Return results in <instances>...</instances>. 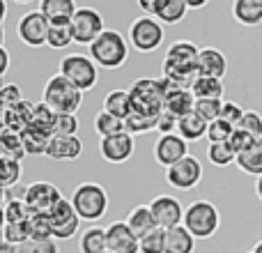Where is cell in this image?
Returning <instances> with one entry per match:
<instances>
[{
    "mask_svg": "<svg viewBox=\"0 0 262 253\" xmlns=\"http://www.w3.org/2000/svg\"><path fill=\"white\" fill-rule=\"evenodd\" d=\"M198 58H200V49L193 41H172L166 51V58L161 65V74L163 78H168L170 83L180 88H189L193 86V81L198 78Z\"/></svg>",
    "mask_w": 262,
    "mask_h": 253,
    "instance_id": "1",
    "label": "cell"
},
{
    "mask_svg": "<svg viewBox=\"0 0 262 253\" xmlns=\"http://www.w3.org/2000/svg\"><path fill=\"white\" fill-rule=\"evenodd\" d=\"M90 58L97 67L104 69H120L129 58V41L120 30H108L90 46Z\"/></svg>",
    "mask_w": 262,
    "mask_h": 253,
    "instance_id": "2",
    "label": "cell"
},
{
    "mask_svg": "<svg viewBox=\"0 0 262 253\" xmlns=\"http://www.w3.org/2000/svg\"><path fill=\"white\" fill-rule=\"evenodd\" d=\"M41 101L58 115H64V113L76 115V111L83 106V92L74 83H69L64 76L55 74V76H51L46 81L44 99Z\"/></svg>",
    "mask_w": 262,
    "mask_h": 253,
    "instance_id": "3",
    "label": "cell"
},
{
    "mask_svg": "<svg viewBox=\"0 0 262 253\" xmlns=\"http://www.w3.org/2000/svg\"><path fill=\"white\" fill-rule=\"evenodd\" d=\"M72 205L81 221H99L108 212V194L97 182H81L72 194Z\"/></svg>",
    "mask_w": 262,
    "mask_h": 253,
    "instance_id": "4",
    "label": "cell"
},
{
    "mask_svg": "<svg viewBox=\"0 0 262 253\" xmlns=\"http://www.w3.org/2000/svg\"><path fill=\"white\" fill-rule=\"evenodd\" d=\"M221 226V214L212 200H193L184 212V228L195 240H209Z\"/></svg>",
    "mask_w": 262,
    "mask_h": 253,
    "instance_id": "5",
    "label": "cell"
},
{
    "mask_svg": "<svg viewBox=\"0 0 262 253\" xmlns=\"http://www.w3.org/2000/svg\"><path fill=\"white\" fill-rule=\"evenodd\" d=\"M134 113L147 115V118H159L163 113V99L166 90L161 86V78H138L129 90Z\"/></svg>",
    "mask_w": 262,
    "mask_h": 253,
    "instance_id": "6",
    "label": "cell"
},
{
    "mask_svg": "<svg viewBox=\"0 0 262 253\" xmlns=\"http://www.w3.org/2000/svg\"><path fill=\"white\" fill-rule=\"evenodd\" d=\"M58 74L64 76L69 83L78 88L81 92L92 90L99 81V67L95 65V60L85 53H69L60 60Z\"/></svg>",
    "mask_w": 262,
    "mask_h": 253,
    "instance_id": "7",
    "label": "cell"
},
{
    "mask_svg": "<svg viewBox=\"0 0 262 253\" xmlns=\"http://www.w3.org/2000/svg\"><path fill=\"white\" fill-rule=\"evenodd\" d=\"M129 44L138 53H152L163 44V26L154 16H138L129 28Z\"/></svg>",
    "mask_w": 262,
    "mask_h": 253,
    "instance_id": "8",
    "label": "cell"
},
{
    "mask_svg": "<svg viewBox=\"0 0 262 253\" xmlns=\"http://www.w3.org/2000/svg\"><path fill=\"white\" fill-rule=\"evenodd\" d=\"M74 41L83 46H92L101 35H104V16L92 7H78L72 18Z\"/></svg>",
    "mask_w": 262,
    "mask_h": 253,
    "instance_id": "9",
    "label": "cell"
},
{
    "mask_svg": "<svg viewBox=\"0 0 262 253\" xmlns=\"http://www.w3.org/2000/svg\"><path fill=\"white\" fill-rule=\"evenodd\" d=\"M49 30H51V23L39 9L26 12L16 23L18 39L26 46H32V49H39V46H44L49 41Z\"/></svg>",
    "mask_w": 262,
    "mask_h": 253,
    "instance_id": "10",
    "label": "cell"
},
{
    "mask_svg": "<svg viewBox=\"0 0 262 253\" xmlns=\"http://www.w3.org/2000/svg\"><path fill=\"white\" fill-rule=\"evenodd\" d=\"M149 209L154 214V221L161 230H172V228L184 226V212L186 209L182 207V203L175 198V196H154L152 203H149Z\"/></svg>",
    "mask_w": 262,
    "mask_h": 253,
    "instance_id": "11",
    "label": "cell"
},
{
    "mask_svg": "<svg viewBox=\"0 0 262 253\" xmlns=\"http://www.w3.org/2000/svg\"><path fill=\"white\" fill-rule=\"evenodd\" d=\"M51 228H53V240H72L81 228V217L76 214L72 200L62 198L53 209L49 212Z\"/></svg>",
    "mask_w": 262,
    "mask_h": 253,
    "instance_id": "12",
    "label": "cell"
},
{
    "mask_svg": "<svg viewBox=\"0 0 262 253\" xmlns=\"http://www.w3.org/2000/svg\"><path fill=\"white\" fill-rule=\"evenodd\" d=\"M166 180L172 189H180V191H191L200 184L203 180V163L198 161L195 157H186L182 159L180 163H175L172 168L166 171Z\"/></svg>",
    "mask_w": 262,
    "mask_h": 253,
    "instance_id": "13",
    "label": "cell"
},
{
    "mask_svg": "<svg viewBox=\"0 0 262 253\" xmlns=\"http://www.w3.org/2000/svg\"><path fill=\"white\" fill-rule=\"evenodd\" d=\"M23 200L32 214H49L62 200V191L51 182H32V184H28Z\"/></svg>",
    "mask_w": 262,
    "mask_h": 253,
    "instance_id": "14",
    "label": "cell"
},
{
    "mask_svg": "<svg viewBox=\"0 0 262 253\" xmlns=\"http://www.w3.org/2000/svg\"><path fill=\"white\" fill-rule=\"evenodd\" d=\"M189 157V143L182 138L180 134H168V136H159L154 143V159L159 166L172 168L175 163H180L182 159Z\"/></svg>",
    "mask_w": 262,
    "mask_h": 253,
    "instance_id": "15",
    "label": "cell"
},
{
    "mask_svg": "<svg viewBox=\"0 0 262 253\" xmlns=\"http://www.w3.org/2000/svg\"><path fill=\"white\" fill-rule=\"evenodd\" d=\"M99 152L104 157V161L108 163H124L134 157V136L129 131L118 136H108V138H101L99 143Z\"/></svg>",
    "mask_w": 262,
    "mask_h": 253,
    "instance_id": "16",
    "label": "cell"
},
{
    "mask_svg": "<svg viewBox=\"0 0 262 253\" xmlns=\"http://www.w3.org/2000/svg\"><path fill=\"white\" fill-rule=\"evenodd\" d=\"M106 242L111 253H140V240L131 233L127 221H115L106 228Z\"/></svg>",
    "mask_w": 262,
    "mask_h": 253,
    "instance_id": "17",
    "label": "cell"
},
{
    "mask_svg": "<svg viewBox=\"0 0 262 253\" xmlns=\"http://www.w3.org/2000/svg\"><path fill=\"white\" fill-rule=\"evenodd\" d=\"M35 106L37 104L23 99L21 104L3 109V129L16 131V134H23L26 129H30L32 120H35Z\"/></svg>",
    "mask_w": 262,
    "mask_h": 253,
    "instance_id": "18",
    "label": "cell"
},
{
    "mask_svg": "<svg viewBox=\"0 0 262 253\" xmlns=\"http://www.w3.org/2000/svg\"><path fill=\"white\" fill-rule=\"evenodd\" d=\"M228 74V58L223 55V51L214 49V46H205L200 49L198 58V76L207 78H221Z\"/></svg>",
    "mask_w": 262,
    "mask_h": 253,
    "instance_id": "19",
    "label": "cell"
},
{
    "mask_svg": "<svg viewBox=\"0 0 262 253\" xmlns=\"http://www.w3.org/2000/svg\"><path fill=\"white\" fill-rule=\"evenodd\" d=\"M83 154V143L78 136H53L46 150V157L53 161H76Z\"/></svg>",
    "mask_w": 262,
    "mask_h": 253,
    "instance_id": "20",
    "label": "cell"
},
{
    "mask_svg": "<svg viewBox=\"0 0 262 253\" xmlns=\"http://www.w3.org/2000/svg\"><path fill=\"white\" fill-rule=\"evenodd\" d=\"M195 111V95L189 88H177V90L168 92L163 99V113L172 115V118L182 120L184 115Z\"/></svg>",
    "mask_w": 262,
    "mask_h": 253,
    "instance_id": "21",
    "label": "cell"
},
{
    "mask_svg": "<svg viewBox=\"0 0 262 253\" xmlns=\"http://www.w3.org/2000/svg\"><path fill=\"white\" fill-rule=\"evenodd\" d=\"M189 12L186 0H154V14L161 26H177Z\"/></svg>",
    "mask_w": 262,
    "mask_h": 253,
    "instance_id": "22",
    "label": "cell"
},
{
    "mask_svg": "<svg viewBox=\"0 0 262 253\" xmlns=\"http://www.w3.org/2000/svg\"><path fill=\"white\" fill-rule=\"evenodd\" d=\"M76 5L74 0H41L39 12L49 18V23H72L74 14H76Z\"/></svg>",
    "mask_w": 262,
    "mask_h": 253,
    "instance_id": "23",
    "label": "cell"
},
{
    "mask_svg": "<svg viewBox=\"0 0 262 253\" xmlns=\"http://www.w3.org/2000/svg\"><path fill=\"white\" fill-rule=\"evenodd\" d=\"M124 221H127V226L131 228V233H134L138 240L159 228L157 221H154V214H152V209H149V205H136Z\"/></svg>",
    "mask_w": 262,
    "mask_h": 253,
    "instance_id": "24",
    "label": "cell"
},
{
    "mask_svg": "<svg viewBox=\"0 0 262 253\" xmlns=\"http://www.w3.org/2000/svg\"><path fill=\"white\" fill-rule=\"evenodd\" d=\"M232 18L246 28L262 23V0H235L232 3Z\"/></svg>",
    "mask_w": 262,
    "mask_h": 253,
    "instance_id": "25",
    "label": "cell"
},
{
    "mask_svg": "<svg viewBox=\"0 0 262 253\" xmlns=\"http://www.w3.org/2000/svg\"><path fill=\"white\" fill-rule=\"evenodd\" d=\"M104 111L127 122V118L134 113L129 92L127 90H111L108 95H106V99H104Z\"/></svg>",
    "mask_w": 262,
    "mask_h": 253,
    "instance_id": "26",
    "label": "cell"
},
{
    "mask_svg": "<svg viewBox=\"0 0 262 253\" xmlns=\"http://www.w3.org/2000/svg\"><path fill=\"white\" fill-rule=\"evenodd\" d=\"M207 129H209V124L205 122L195 111L189 113V115H184V118L177 122V134H180L186 143H191V140H200L203 136L207 138Z\"/></svg>",
    "mask_w": 262,
    "mask_h": 253,
    "instance_id": "27",
    "label": "cell"
},
{
    "mask_svg": "<svg viewBox=\"0 0 262 253\" xmlns=\"http://www.w3.org/2000/svg\"><path fill=\"white\" fill-rule=\"evenodd\" d=\"M195 237L184 226L172 228L166 233V253H193Z\"/></svg>",
    "mask_w": 262,
    "mask_h": 253,
    "instance_id": "28",
    "label": "cell"
},
{
    "mask_svg": "<svg viewBox=\"0 0 262 253\" xmlns=\"http://www.w3.org/2000/svg\"><path fill=\"white\" fill-rule=\"evenodd\" d=\"M237 168L246 175L262 177V138L255 140V145L251 150H246L244 154L237 157Z\"/></svg>",
    "mask_w": 262,
    "mask_h": 253,
    "instance_id": "29",
    "label": "cell"
},
{
    "mask_svg": "<svg viewBox=\"0 0 262 253\" xmlns=\"http://www.w3.org/2000/svg\"><path fill=\"white\" fill-rule=\"evenodd\" d=\"M21 138H23V147H26L28 157H39V154H46L49 143H51V138H53V136L44 134V131L35 129V126H30V129H26L21 134Z\"/></svg>",
    "mask_w": 262,
    "mask_h": 253,
    "instance_id": "30",
    "label": "cell"
},
{
    "mask_svg": "<svg viewBox=\"0 0 262 253\" xmlns=\"http://www.w3.org/2000/svg\"><path fill=\"white\" fill-rule=\"evenodd\" d=\"M81 253H106L108 251V242H106V228L90 226L81 235Z\"/></svg>",
    "mask_w": 262,
    "mask_h": 253,
    "instance_id": "31",
    "label": "cell"
},
{
    "mask_svg": "<svg viewBox=\"0 0 262 253\" xmlns=\"http://www.w3.org/2000/svg\"><path fill=\"white\" fill-rule=\"evenodd\" d=\"M191 92L195 95V99H221L223 97V81L221 78H207L198 76L191 86Z\"/></svg>",
    "mask_w": 262,
    "mask_h": 253,
    "instance_id": "32",
    "label": "cell"
},
{
    "mask_svg": "<svg viewBox=\"0 0 262 253\" xmlns=\"http://www.w3.org/2000/svg\"><path fill=\"white\" fill-rule=\"evenodd\" d=\"M0 171H3V191H9L14 186H18L21 182V175H23V163L18 159H12V157H3L0 154Z\"/></svg>",
    "mask_w": 262,
    "mask_h": 253,
    "instance_id": "33",
    "label": "cell"
},
{
    "mask_svg": "<svg viewBox=\"0 0 262 253\" xmlns=\"http://www.w3.org/2000/svg\"><path fill=\"white\" fill-rule=\"evenodd\" d=\"M95 131L101 136V138H108V136L124 134V131H127V122L115 118V115H111V113H106V111H101V113H97V118H95Z\"/></svg>",
    "mask_w": 262,
    "mask_h": 253,
    "instance_id": "34",
    "label": "cell"
},
{
    "mask_svg": "<svg viewBox=\"0 0 262 253\" xmlns=\"http://www.w3.org/2000/svg\"><path fill=\"white\" fill-rule=\"evenodd\" d=\"M0 150H3V157H12V159H18V161H23V157H26L21 134L9 129L0 131Z\"/></svg>",
    "mask_w": 262,
    "mask_h": 253,
    "instance_id": "35",
    "label": "cell"
},
{
    "mask_svg": "<svg viewBox=\"0 0 262 253\" xmlns=\"http://www.w3.org/2000/svg\"><path fill=\"white\" fill-rule=\"evenodd\" d=\"M207 159L216 168H226V166H230V163H237V152L232 150L230 143H209Z\"/></svg>",
    "mask_w": 262,
    "mask_h": 253,
    "instance_id": "36",
    "label": "cell"
},
{
    "mask_svg": "<svg viewBox=\"0 0 262 253\" xmlns=\"http://www.w3.org/2000/svg\"><path fill=\"white\" fill-rule=\"evenodd\" d=\"M30 240H53V228H51L49 214H32L26 221Z\"/></svg>",
    "mask_w": 262,
    "mask_h": 253,
    "instance_id": "37",
    "label": "cell"
},
{
    "mask_svg": "<svg viewBox=\"0 0 262 253\" xmlns=\"http://www.w3.org/2000/svg\"><path fill=\"white\" fill-rule=\"evenodd\" d=\"M74 41V30H72V23H53L49 30V41L46 44L51 49H67L69 44Z\"/></svg>",
    "mask_w": 262,
    "mask_h": 253,
    "instance_id": "38",
    "label": "cell"
},
{
    "mask_svg": "<svg viewBox=\"0 0 262 253\" xmlns=\"http://www.w3.org/2000/svg\"><path fill=\"white\" fill-rule=\"evenodd\" d=\"M5 223H26L32 217V212L28 209L26 200H5V209H3Z\"/></svg>",
    "mask_w": 262,
    "mask_h": 253,
    "instance_id": "39",
    "label": "cell"
},
{
    "mask_svg": "<svg viewBox=\"0 0 262 253\" xmlns=\"http://www.w3.org/2000/svg\"><path fill=\"white\" fill-rule=\"evenodd\" d=\"M221 111H223L221 99H195V113H198L207 124L221 120Z\"/></svg>",
    "mask_w": 262,
    "mask_h": 253,
    "instance_id": "40",
    "label": "cell"
},
{
    "mask_svg": "<svg viewBox=\"0 0 262 253\" xmlns=\"http://www.w3.org/2000/svg\"><path fill=\"white\" fill-rule=\"evenodd\" d=\"M30 240L26 223H3V242L12 246H21Z\"/></svg>",
    "mask_w": 262,
    "mask_h": 253,
    "instance_id": "41",
    "label": "cell"
},
{
    "mask_svg": "<svg viewBox=\"0 0 262 253\" xmlns=\"http://www.w3.org/2000/svg\"><path fill=\"white\" fill-rule=\"evenodd\" d=\"M55 115H58V113H53V111H51L49 106L41 101V104L35 106V120H32V126H35V129H39V131H44V134H51V136H53Z\"/></svg>",
    "mask_w": 262,
    "mask_h": 253,
    "instance_id": "42",
    "label": "cell"
},
{
    "mask_svg": "<svg viewBox=\"0 0 262 253\" xmlns=\"http://www.w3.org/2000/svg\"><path fill=\"white\" fill-rule=\"evenodd\" d=\"M140 253H166V230L157 228L149 235L140 237Z\"/></svg>",
    "mask_w": 262,
    "mask_h": 253,
    "instance_id": "43",
    "label": "cell"
},
{
    "mask_svg": "<svg viewBox=\"0 0 262 253\" xmlns=\"http://www.w3.org/2000/svg\"><path fill=\"white\" fill-rule=\"evenodd\" d=\"M78 122L76 115H55V122H53V136H76L78 134Z\"/></svg>",
    "mask_w": 262,
    "mask_h": 253,
    "instance_id": "44",
    "label": "cell"
},
{
    "mask_svg": "<svg viewBox=\"0 0 262 253\" xmlns=\"http://www.w3.org/2000/svg\"><path fill=\"white\" fill-rule=\"evenodd\" d=\"M157 122H159V118H147V115H140V113H131L127 118V131L131 136L145 134V131L157 129Z\"/></svg>",
    "mask_w": 262,
    "mask_h": 253,
    "instance_id": "45",
    "label": "cell"
},
{
    "mask_svg": "<svg viewBox=\"0 0 262 253\" xmlns=\"http://www.w3.org/2000/svg\"><path fill=\"white\" fill-rule=\"evenodd\" d=\"M16 253H60V249L55 240H28L18 246Z\"/></svg>",
    "mask_w": 262,
    "mask_h": 253,
    "instance_id": "46",
    "label": "cell"
},
{
    "mask_svg": "<svg viewBox=\"0 0 262 253\" xmlns=\"http://www.w3.org/2000/svg\"><path fill=\"white\" fill-rule=\"evenodd\" d=\"M255 136L253 134H249V131H244V129H235L232 131V136H230V140H228V143L232 145V150H235L237 152V157H239V154H244L246 150H251L255 145Z\"/></svg>",
    "mask_w": 262,
    "mask_h": 253,
    "instance_id": "47",
    "label": "cell"
},
{
    "mask_svg": "<svg viewBox=\"0 0 262 253\" xmlns=\"http://www.w3.org/2000/svg\"><path fill=\"white\" fill-rule=\"evenodd\" d=\"M23 101V90L16 83H5L0 88V106L3 109H9V106H16Z\"/></svg>",
    "mask_w": 262,
    "mask_h": 253,
    "instance_id": "48",
    "label": "cell"
},
{
    "mask_svg": "<svg viewBox=\"0 0 262 253\" xmlns=\"http://www.w3.org/2000/svg\"><path fill=\"white\" fill-rule=\"evenodd\" d=\"M237 129H244V131H249V134H253L255 138H262V115L258 113V111H253V109H246V113H244V118H242V122Z\"/></svg>",
    "mask_w": 262,
    "mask_h": 253,
    "instance_id": "49",
    "label": "cell"
},
{
    "mask_svg": "<svg viewBox=\"0 0 262 253\" xmlns=\"http://www.w3.org/2000/svg\"><path fill=\"white\" fill-rule=\"evenodd\" d=\"M246 109H242L239 104H235V101H223V111H221V120L226 124H230L232 129H237L242 122V118H244Z\"/></svg>",
    "mask_w": 262,
    "mask_h": 253,
    "instance_id": "50",
    "label": "cell"
},
{
    "mask_svg": "<svg viewBox=\"0 0 262 253\" xmlns=\"http://www.w3.org/2000/svg\"><path fill=\"white\" fill-rule=\"evenodd\" d=\"M232 126L230 124H226L223 120H216V122H212L209 124V129H207V140L209 143H228L230 140V136H232Z\"/></svg>",
    "mask_w": 262,
    "mask_h": 253,
    "instance_id": "51",
    "label": "cell"
},
{
    "mask_svg": "<svg viewBox=\"0 0 262 253\" xmlns=\"http://www.w3.org/2000/svg\"><path fill=\"white\" fill-rule=\"evenodd\" d=\"M177 122H180L177 118H172V115H168V113H161L159 115V122H157V131L161 136L177 134Z\"/></svg>",
    "mask_w": 262,
    "mask_h": 253,
    "instance_id": "52",
    "label": "cell"
},
{
    "mask_svg": "<svg viewBox=\"0 0 262 253\" xmlns=\"http://www.w3.org/2000/svg\"><path fill=\"white\" fill-rule=\"evenodd\" d=\"M9 69V51L5 46H0V76H5Z\"/></svg>",
    "mask_w": 262,
    "mask_h": 253,
    "instance_id": "53",
    "label": "cell"
},
{
    "mask_svg": "<svg viewBox=\"0 0 262 253\" xmlns=\"http://www.w3.org/2000/svg\"><path fill=\"white\" fill-rule=\"evenodd\" d=\"M186 5H189V9H203L207 7V0H186Z\"/></svg>",
    "mask_w": 262,
    "mask_h": 253,
    "instance_id": "54",
    "label": "cell"
},
{
    "mask_svg": "<svg viewBox=\"0 0 262 253\" xmlns=\"http://www.w3.org/2000/svg\"><path fill=\"white\" fill-rule=\"evenodd\" d=\"M255 196H258L260 203H262V177H258V180H255Z\"/></svg>",
    "mask_w": 262,
    "mask_h": 253,
    "instance_id": "55",
    "label": "cell"
},
{
    "mask_svg": "<svg viewBox=\"0 0 262 253\" xmlns=\"http://www.w3.org/2000/svg\"><path fill=\"white\" fill-rule=\"evenodd\" d=\"M18 246H12V244H5L3 242V249H0V253H16Z\"/></svg>",
    "mask_w": 262,
    "mask_h": 253,
    "instance_id": "56",
    "label": "cell"
},
{
    "mask_svg": "<svg viewBox=\"0 0 262 253\" xmlns=\"http://www.w3.org/2000/svg\"><path fill=\"white\" fill-rule=\"evenodd\" d=\"M253 253H262V242H258V244L253 246Z\"/></svg>",
    "mask_w": 262,
    "mask_h": 253,
    "instance_id": "57",
    "label": "cell"
},
{
    "mask_svg": "<svg viewBox=\"0 0 262 253\" xmlns=\"http://www.w3.org/2000/svg\"><path fill=\"white\" fill-rule=\"evenodd\" d=\"M106 253H111V251H106Z\"/></svg>",
    "mask_w": 262,
    "mask_h": 253,
    "instance_id": "58",
    "label": "cell"
},
{
    "mask_svg": "<svg viewBox=\"0 0 262 253\" xmlns=\"http://www.w3.org/2000/svg\"><path fill=\"white\" fill-rule=\"evenodd\" d=\"M251 253H253V251H251Z\"/></svg>",
    "mask_w": 262,
    "mask_h": 253,
    "instance_id": "59",
    "label": "cell"
}]
</instances>
